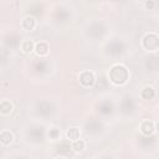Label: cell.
Segmentation results:
<instances>
[{
	"mask_svg": "<svg viewBox=\"0 0 159 159\" xmlns=\"http://www.w3.org/2000/svg\"><path fill=\"white\" fill-rule=\"evenodd\" d=\"M35 47V45H34V42L31 41V40H26V41H24L22 42V45H21V50L24 51V52H31L32 50H35L34 48Z\"/></svg>",
	"mask_w": 159,
	"mask_h": 159,
	"instance_id": "cell-7",
	"label": "cell"
},
{
	"mask_svg": "<svg viewBox=\"0 0 159 159\" xmlns=\"http://www.w3.org/2000/svg\"><path fill=\"white\" fill-rule=\"evenodd\" d=\"M66 135H67V138H68L70 140H76V139L80 138V129H78V128H70V129L67 130Z\"/></svg>",
	"mask_w": 159,
	"mask_h": 159,
	"instance_id": "cell-5",
	"label": "cell"
},
{
	"mask_svg": "<svg viewBox=\"0 0 159 159\" xmlns=\"http://www.w3.org/2000/svg\"><path fill=\"white\" fill-rule=\"evenodd\" d=\"M12 109V104L9 102V101H2L0 103V112L2 114H9Z\"/></svg>",
	"mask_w": 159,
	"mask_h": 159,
	"instance_id": "cell-6",
	"label": "cell"
},
{
	"mask_svg": "<svg viewBox=\"0 0 159 159\" xmlns=\"http://www.w3.org/2000/svg\"><path fill=\"white\" fill-rule=\"evenodd\" d=\"M94 73L91 71H84L80 75V82L84 87H91L94 83Z\"/></svg>",
	"mask_w": 159,
	"mask_h": 159,
	"instance_id": "cell-1",
	"label": "cell"
},
{
	"mask_svg": "<svg viewBox=\"0 0 159 159\" xmlns=\"http://www.w3.org/2000/svg\"><path fill=\"white\" fill-rule=\"evenodd\" d=\"M142 97L145 98V99H150L154 97V89L152 87H145L142 92Z\"/></svg>",
	"mask_w": 159,
	"mask_h": 159,
	"instance_id": "cell-9",
	"label": "cell"
},
{
	"mask_svg": "<svg viewBox=\"0 0 159 159\" xmlns=\"http://www.w3.org/2000/svg\"><path fill=\"white\" fill-rule=\"evenodd\" d=\"M35 26H36V21H35V19L32 16H26L22 20V27L25 30H32Z\"/></svg>",
	"mask_w": 159,
	"mask_h": 159,
	"instance_id": "cell-3",
	"label": "cell"
},
{
	"mask_svg": "<svg viewBox=\"0 0 159 159\" xmlns=\"http://www.w3.org/2000/svg\"><path fill=\"white\" fill-rule=\"evenodd\" d=\"M12 139H14V137H12V134H11L9 130L1 132V134H0V142H1L4 145H9V144L12 142Z\"/></svg>",
	"mask_w": 159,
	"mask_h": 159,
	"instance_id": "cell-4",
	"label": "cell"
},
{
	"mask_svg": "<svg viewBox=\"0 0 159 159\" xmlns=\"http://www.w3.org/2000/svg\"><path fill=\"white\" fill-rule=\"evenodd\" d=\"M35 50H36L37 55H46L47 51H48V46H47V43H45V42H40V43L36 45Z\"/></svg>",
	"mask_w": 159,
	"mask_h": 159,
	"instance_id": "cell-8",
	"label": "cell"
},
{
	"mask_svg": "<svg viewBox=\"0 0 159 159\" xmlns=\"http://www.w3.org/2000/svg\"><path fill=\"white\" fill-rule=\"evenodd\" d=\"M140 130H142V133L145 134V135L152 134V133L154 132V123H153V122H149V120H144V122L142 123V125H140Z\"/></svg>",
	"mask_w": 159,
	"mask_h": 159,
	"instance_id": "cell-2",
	"label": "cell"
},
{
	"mask_svg": "<svg viewBox=\"0 0 159 159\" xmlns=\"http://www.w3.org/2000/svg\"><path fill=\"white\" fill-rule=\"evenodd\" d=\"M153 2H147V7H153Z\"/></svg>",
	"mask_w": 159,
	"mask_h": 159,
	"instance_id": "cell-11",
	"label": "cell"
},
{
	"mask_svg": "<svg viewBox=\"0 0 159 159\" xmlns=\"http://www.w3.org/2000/svg\"><path fill=\"white\" fill-rule=\"evenodd\" d=\"M72 148H73L76 152H80V150H82V149L84 148V142H83V140H78V139H76L75 143H73V145H72Z\"/></svg>",
	"mask_w": 159,
	"mask_h": 159,
	"instance_id": "cell-10",
	"label": "cell"
}]
</instances>
